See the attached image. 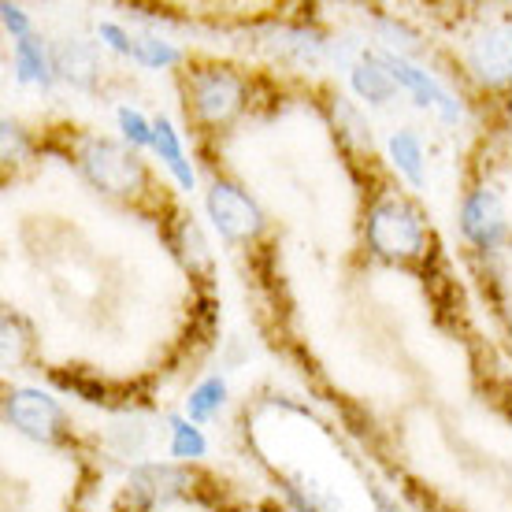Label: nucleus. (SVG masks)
I'll list each match as a JSON object with an SVG mask.
<instances>
[{
	"label": "nucleus",
	"instance_id": "obj_1",
	"mask_svg": "<svg viewBox=\"0 0 512 512\" xmlns=\"http://www.w3.org/2000/svg\"><path fill=\"white\" fill-rule=\"evenodd\" d=\"M368 245L379 260H390V264L420 256L427 245L423 216L405 197H379L368 212Z\"/></svg>",
	"mask_w": 512,
	"mask_h": 512
},
{
	"label": "nucleus",
	"instance_id": "obj_2",
	"mask_svg": "<svg viewBox=\"0 0 512 512\" xmlns=\"http://www.w3.org/2000/svg\"><path fill=\"white\" fill-rule=\"evenodd\" d=\"M78 167L82 175L97 186V190L112 193V197H138L145 190V164L138 160L134 149L119 145L108 138H86L78 149Z\"/></svg>",
	"mask_w": 512,
	"mask_h": 512
},
{
	"label": "nucleus",
	"instance_id": "obj_3",
	"mask_svg": "<svg viewBox=\"0 0 512 512\" xmlns=\"http://www.w3.org/2000/svg\"><path fill=\"white\" fill-rule=\"evenodd\" d=\"M4 420L41 446H56L67 435V412L60 409V401L34 386H15L4 394Z\"/></svg>",
	"mask_w": 512,
	"mask_h": 512
},
{
	"label": "nucleus",
	"instance_id": "obj_4",
	"mask_svg": "<svg viewBox=\"0 0 512 512\" xmlns=\"http://www.w3.org/2000/svg\"><path fill=\"white\" fill-rule=\"evenodd\" d=\"M190 104L208 127H227L245 108V82L227 67H201L190 75Z\"/></svg>",
	"mask_w": 512,
	"mask_h": 512
},
{
	"label": "nucleus",
	"instance_id": "obj_5",
	"mask_svg": "<svg viewBox=\"0 0 512 512\" xmlns=\"http://www.w3.org/2000/svg\"><path fill=\"white\" fill-rule=\"evenodd\" d=\"M208 219L227 242H249L264 231V212L256 208V201L242 186L234 182H212L205 197Z\"/></svg>",
	"mask_w": 512,
	"mask_h": 512
},
{
	"label": "nucleus",
	"instance_id": "obj_6",
	"mask_svg": "<svg viewBox=\"0 0 512 512\" xmlns=\"http://www.w3.org/2000/svg\"><path fill=\"white\" fill-rule=\"evenodd\" d=\"M468 67L483 86H512V23H490L468 45Z\"/></svg>",
	"mask_w": 512,
	"mask_h": 512
},
{
	"label": "nucleus",
	"instance_id": "obj_7",
	"mask_svg": "<svg viewBox=\"0 0 512 512\" xmlns=\"http://www.w3.org/2000/svg\"><path fill=\"white\" fill-rule=\"evenodd\" d=\"M379 60H383L386 71L394 75L397 86H405V90L416 97V104H420V108H435V112L446 119V123H457V119H461V104L453 101V93H449L446 86H438V82L427 75V71L412 67L405 56H394V52H383Z\"/></svg>",
	"mask_w": 512,
	"mask_h": 512
},
{
	"label": "nucleus",
	"instance_id": "obj_8",
	"mask_svg": "<svg viewBox=\"0 0 512 512\" xmlns=\"http://www.w3.org/2000/svg\"><path fill=\"white\" fill-rule=\"evenodd\" d=\"M461 234L479 249H494L505 238V208L501 197L487 186H479L461 205Z\"/></svg>",
	"mask_w": 512,
	"mask_h": 512
},
{
	"label": "nucleus",
	"instance_id": "obj_9",
	"mask_svg": "<svg viewBox=\"0 0 512 512\" xmlns=\"http://www.w3.org/2000/svg\"><path fill=\"white\" fill-rule=\"evenodd\" d=\"M190 487V472L179 464H138L127 475V498L134 505H167Z\"/></svg>",
	"mask_w": 512,
	"mask_h": 512
},
{
	"label": "nucleus",
	"instance_id": "obj_10",
	"mask_svg": "<svg viewBox=\"0 0 512 512\" xmlns=\"http://www.w3.org/2000/svg\"><path fill=\"white\" fill-rule=\"evenodd\" d=\"M52 67L60 71V78H67L75 90H93V82L101 75V64H97V52H93L90 41L82 38H67L52 49Z\"/></svg>",
	"mask_w": 512,
	"mask_h": 512
},
{
	"label": "nucleus",
	"instance_id": "obj_11",
	"mask_svg": "<svg viewBox=\"0 0 512 512\" xmlns=\"http://www.w3.org/2000/svg\"><path fill=\"white\" fill-rule=\"evenodd\" d=\"M349 82H353V93L368 104L394 101V93H397L394 75L386 71V64L379 60V56H364V60H357L353 71H349Z\"/></svg>",
	"mask_w": 512,
	"mask_h": 512
},
{
	"label": "nucleus",
	"instance_id": "obj_12",
	"mask_svg": "<svg viewBox=\"0 0 512 512\" xmlns=\"http://www.w3.org/2000/svg\"><path fill=\"white\" fill-rule=\"evenodd\" d=\"M153 130H156V138H153L156 156L164 160V167L175 175V182H179L182 190H193V186H197V175H193L190 160H186V153H182V141H179V134H175V127H171V119L156 116Z\"/></svg>",
	"mask_w": 512,
	"mask_h": 512
},
{
	"label": "nucleus",
	"instance_id": "obj_13",
	"mask_svg": "<svg viewBox=\"0 0 512 512\" xmlns=\"http://www.w3.org/2000/svg\"><path fill=\"white\" fill-rule=\"evenodd\" d=\"M271 49L279 52L282 60H294V64H320L323 56V41L320 34H308V30H294V26H282L271 34Z\"/></svg>",
	"mask_w": 512,
	"mask_h": 512
},
{
	"label": "nucleus",
	"instance_id": "obj_14",
	"mask_svg": "<svg viewBox=\"0 0 512 512\" xmlns=\"http://www.w3.org/2000/svg\"><path fill=\"white\" fill-rule=\"evenodd\" d=\"M15 71H19V82H38V86H52V60L45 52V41L41 38H23L15 41Z\"/></svg>",
	"mask_w": 512,
	"mask_h": 512
},
{
	"label": "nucleus",
	"instance_id": "obj_15",
	"mask_svg": "<svg viewBox=\"0 0 512 512\" xmlns=\"http://www.w3.org/2000/svg\"><path fill=\"white\" fill-rule=\"evenodd\" d=\"M390 160H394V167L416 186V190H423V149L416 134L397 130L394 138H390Z\"/></svg>",
	"mask_w": 512,
	"mask_h": 512
},
{
	"label": "nucleus",
	"instance_id": "obj_16",
	"mask_svg": "<svg viewBox=\"0 0 512 512\" xmlns=\"http://www.w3.org/2000/svg\"><path fill=\"white\" fill-rule=\"evenodd\" d=\"M108 446L116 449L119 457H141L149 446V427L141 416H119L108 427Z\"/></svg>",
	"mask_w": 512,
	"mask_h": 512
},
{
	"label": "nucleus",
	"instance_id": "obj_17",
	"mask_svg": "<svg viewBox=\"0 0 512 512\" xmlns=\"http://www.w3.org/2000/svg\"><path fill=\"white\" fill-rule=\"evenodd\" d=\"M223 401H227V383H223L219 375H212V379H205V383L186 397V420L190 423L212 420V416L223 409Z\"/></svg>",
	"mask_w": 512,
	"mask_h": 512
},
{
	"label": "nucleus",
	"instance_id": "obj_18",
	"mask_svg": "<svg viewBox=\"0 0 512 512\" xmlns=\"http://www.w3.org/2000/svg\"><path fill=\"white\" fill-rule=\"evenodd\" d=\"M286 498L294 505L297 512H338V501L320 487V483H312V479H290L286 483Z\"/></svg>",
	"mask_w": 512,
	"mask_h": 512
},
{
	"label": "nucleus",
	"instance_id": "obj_19",
	"mask_svg": "<svg viewBox=\"0 0 512 512\" xmlns=\"http://www.w3.org/2000/svg\"><path fill=\"white\" fill-rule=\"evenodd\" d=\"M205 435H201V427H193L190 420H171V457H179V461H197V457H205Z\"/></svg>",
	"mask_w": 512,
	"mask_h": 512
},
{
	"label": "nucleus",
	"instance_id": "obj_20",
	"mask_svg": "<svg viewBox=\"0 0 512 512\" xmlns=\"http://www.w3.org/2000/svg\"><path fill=\"white\" fill-rule=\"evenodd\" d=\"M179 253H182V264L190 271H208V264H212L208 245L201 238V227L193 219H182L179 223Z\"/></svg>",
	"mask_w": 512,
	"mask_h": 512
},
{
	"label": "nucleus",
	"instance_id": "obj_21",
	"mask_svg": "<svg viewBox=\"0 0 512 512\" xmlns=\"http://www.w3.org/2000/svg\"><path fill=\"white\" fill-rule=\"evenodd\" d=\"M4 368H19L26 357V349H30V331H26V323L19 316H4Z\"/></svg>",
	"mask_w": 512,
	"mask_h": 512
},
{
	"label": "nucleus",
	"instance_id": "obj_22",
	"mask_svg": "<svg viewBox=\"0 0 512 512\" xmlns=\"http://www.w3.org/2000/svg\"><path fill=\"white\" fill-rule=\"evenodd\" d=\"M134 60L145 67H171L179 64L182 56L175 45H167L160 38H134Z\"/></svg>",
	"mask_w": 512,
	"mask_h": 512
},
{
	"label": "nucleus",
	"instance_id": "obj_23",
	"mask_svg": "<svg viewBox=\"0 0 512 512\" xmlns=\"http://www.w3.org/2000/svg\"><path fill=\"white\" fill-rule=\"evenodd\" d=\"M119 130H123V138L130 141V149H145V145H153L156 130L153 123L134 112V108H119Z\"/></svg>",
	"mask_w": 512,
	"mask_h": 512
},
{
	"label": "nucleus",
	"instance_id": "obj_24",
	"mask_svg": "<svg viewBox=\"0 0 512 512\" xmlns=\"http://www.w3.org/2000/svg\"><path fill=\"white\" fill-rule=\"evenodd\" d=\"M379 34L386 38L390 49H401V52H420V41L412 34L409 26L394 23V19H379Z\"/></svg>",
	"mask_w": 512,
	"mask_h": 512
},
{
	"label": "nucleus",
	"instance_id": "obj_25",
	"mask_svg": "<svg viewBox=\"0 0 512 512\" xmlns=\"http://www.w3.org/2000/svg\"><path fill=\"white\" fill-rule=\"evenodd\" d=\"M0 19H4V30H8L15 41L30 38V19H26L23 8H15V4H4V8H0Z\"/></svg>",
	"mask_w": 512,
	"mask_h": 512
},
{
	"label": "nucleus",
	"instance_id": "obj_26",
	"mask_svg": "<svg viewBox=\"0 0 512 512\" xmlns=\"http://www.w3.org/2000/svg\"><path fill=\"white\" fill-rule=\"evenodd\" d=\"M97 34H101V41H108L116 52H123V56H134V38H130L119 23H101V30H97Z\"/></svg>",
	"mask_w": 512,
	"mask_h": 512
},
{
	"label": "nucleus",
	"instance_id": "obj_27",
	"mask_svg": "<svg viewBox=\"0 0 512 512\" xmlns=\"http://www.w3.org/2000/svg\"><path fill=\"white\" fill-rule=\"evenodd\" d=\"M375 505H379V512H401V509H397V505H394V501L386 498L383 490H375Z\"/></svg>",
	"mask_w": 512,
	"mask_h": 512
},
{
	"label": "nucleus",
	"instance_id": "obj_28",
	"mask_svg": "<svg viewBox=\"0 0 512 512\" xmlns=\"http://www.w3.org/2000/svg\"><path fill=\"white\" fill-rule=\"evenodd\" d=\"M509 123H512V101H509Z\"/></svg>",
	"mask_w": 512,
	"mask_h": 512
}]
</instances>
